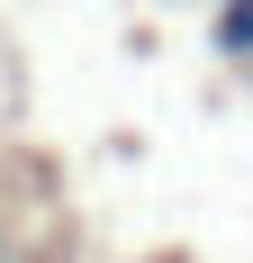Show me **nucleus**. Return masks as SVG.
I'll list each match as a JSON object with an SVG mask.
<instances>
[{"instance_id": "obj_1", "label": "nucleus", "mask_w": 253, "mask_h": 263, "mask_svg": "<svg viewBox=\"0 0 253 263\" xmlns=\"http://www.w3.org/2000/svg\"><path fill=\"white\" fill-rule=\"evenodd\" d=\"M217 54L253 64V0H217Z\"/></svg>"}]
</instances>
